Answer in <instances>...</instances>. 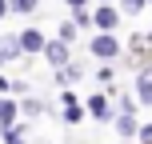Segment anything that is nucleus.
Masks as SVG:
<instances>
[{
	"mask_svg": "<svg viewBox=\"0 0 152 144\" xmlns=\"http://www.w3.org/2000/svg\"><path fill=\"white\" fill-rule=\"evenodd\" d=\"M148 4H152V0H148Z\"/></svg>",
	"mask_w": 152,
	"mask_h": 144,
	"instance_id": "nucleus-20",
	"label": "nucleus"
},
{
	"mask_svg": "<svg viewBox=\"0 0 152 144\" xmlns=\"http://www.w3.org/2000/svg\"><path fill=\"white\" fill-rule=\"evenodd\" d=\"M80 116H84V112H80V108H76V104H68V108H64V124H76V120H80Z\"/></svg>",
	"mask_w": 152,
	"mask_h": 144,
	"instance_id": "nucleus-11",
	"label": "nucleus"
},
{
	"mask_svg": "<svg viewBox=\"0 0 152 144\" xmlns=\"http://www.w3.org/2000/svg\"><path fill=\"white\" fill-rule=\"evenodd\" d=\"M72 24H80V28H88V24H92V16L84 12V8H76V20H72Z\"/></svg>",
	"mask_w": 152,
	"mask_h": 144,
	"instance_id": "nucleus-13",
	"label": "nucleus"
},
{
	"mask_svg": "<svg viewBox=\"0 0 152 144\" xmlns=\"http://www.w3.org/2000/svg\"><path fill=\"white\" fill-rule=\"evenodd\" d=\"M140 136H144V140L152 144V124H148V128H140Z\"/></svg>",
	"mask_w": 152,
	"mask_h": 144,
	"instance_id": "nucleus-16",
	"label": "nucleus"
},
{
	"mask_svg": "<svg viewBox=\"0 0 152 144\" xmlns=\"http://www.w3.org/2000/svg\"><path fill=\"white\" fill-rule=\"evenodd\" d=\"M76 36V24H60V40H72Z\"/></svg>",
	"mask_w": 152,
	"mask_h": 144,
	"instance_id": "nucleus-14",
	"label": "nucleus"
},
{
	"mask_svg": "<svg viewBox=\"0 0 152 144\" xmlns=\"http://www.w3.org/2000/svg\"><path fill=\"white\" fill-rule=\"evenodd\" d=\"M4 12H8V0H0V16H4Z\"/></svg>",
	"mask_w": 152,
	"mask_h": 144,
	"instance_id": "nucleus-18",
	"label": "nucleus"
},
{
	"mask_svg": "<svg viewBox=\"0 0 152 144\" xmlns=\"http://www.w3.org/2000/svg\"><path fill=\"white\" fill-rule=\"evenodd\" d=\"M92 24H96V28H104V32H112L116 24H120V8H112V4L96 8V12H92Z\"/></svg>",
	"mask_w": 152,
	"mask_h": 144,
	"instance_id": "nucleus-2",
	"label": "nucleus"
},
{
	"mask_svg": "<svg viewBox=\"0 0 152 144\" xmlns=\"http://www.w3.org/2000/svg\"><path fill=\"white\" fill-rule=\"evenodd\" d=\"M20 48H24V52H44L48 40H44L40 28H24V32H20Z\"/></svg>",
	"mask_w": 152,
	"mask_h": 144,
	"instance_id": "nucleus-3",
	"label": "nucleus"
},
{
	"mask_svg": "<svg viewBox=\"0 0 152 144\" xmlns=\"http://www.w3.org/2000/svg\"><path fill=\"white\" fill-rule=\"evenodd\" d=\"M4 132H8V144H24V128L12 124V128H4Z\"/></svg>",
	"mask_w": 152,
	"mask_h": 144,
	"instance_id": "nucleus-12",
	"label": "nucleus"
},
{
	"mask_svg": "<svg viewBox=\"0 0 152 144\" xmlns=\"http://www.w3.org/2000/svg\"><path fill=\"white\" fill-rule=\"evenodd\" d=\"M100 4H112V0H100Z\"/></svg>",
	"mask_w": 152,
	"mask_h": 144,
	"instance_id": "nucleus-19",
	"label": "nucleus"
},
{
	"mask_svg": "<svg viewBox=\"0 0 152 144\" xmlns=\"http://www.w3.org/2000/svg\"><path fill=\"white\" fill-rule=\"evenodd\" d=\"M116 132H120V136H132V132H136L132 116H116Z\"/></svg>",
	"mask_w": 152,
	"mask_h": 144,
	"instance_id": "nucleus-9",
	"label": "nucleus"
},
{
	"mask_svg": "<svg viewBox=\"0 0 152 144\" xmlns=\"http://www.w3.org/2000/svg\"><path fill=\"white\" fill-rule=\"evenodd\" d=\"M88 112L100 116V120H108V100L104 96H88Z\"/></svg>",
	"mask_w": 152,
	"mask_h": 144,
	"instance_id": "nucleus-6",
	"label": "nucleus"
},
{
	"mask_svg": "<svg viewBox=\"0 0 152 144\" xmlns=\"http://www.w3.org/2000/svg\"><path fill=\"white\" fill-rule=\"evenodd\" d=\"M12 124H16V104L0 100V128H12Z\"/></svg>",
	"mask_w": 152,
	"mask_h": 144,
	"instance_id": "nucleus-5",
	"label": "nucleus"
},
{
	"mask_svg": "<svg viewBox=\"0 0 152 144\" xmlns=\"http://www.w3.org/2000/svg\"><path fill=\"white\" fill-rule=\"evenodd\" d=\"M68 4H72V8H84V4H88V0H68Z\"/></svg>",
	"mask_w": 152,
	"mask_h": 144,
	"instance_id": "nucleus-17",
	"label": "nucleus"
},
{
	"mask_svg": "<svg viewBox=\"0 0 152 144\" xmlns=\"http://www.w3.org/2000/svg\"><path fill=\"white\" fill-rule=\"evenodd\" d=\"M136 88H140V100H144V104H152V72H140Z\"/></svg>",
	"mask_w": 152,
	"mask_h": 144,
	"instance_id": "nucleus-7",
	"label": "nucleus"
},
{
	"mask_svg": "<svg viewBox=\"0 0 152 144\" xmlns=\"http://www.w3.org/2000/svg\"><path fill=\"white\" fill-rule=\"evenodd\" d=\"M88 48H92V56H100V60H116V56H120V40L108 36V32H104V36H96Z\"/></svg>",
	"mask_w": 152,
	"mask_h": 144,
	"instance_id": "nucleus-1",
	"label": "nucleus"
},
{
	"mask_svg": "<svg viewBox=\"0 0 152 144\" xmlns=\"http://www.w3.org/2000/svg\"><path fill=\"white\" fill-rule=\"evenodd\" d=\"M36 4H40V0H8L12 12H36Z\"/></svg>",
	"mask_w": 152,
	"mask_h": 144,
	"instance_id": "nucleus-8",
	"label": "nucleus"
},
{
	"mask_svg": "<svg viewBox=\"0 0 152 144\" xmlns=\"http://www.w3.org/2000/svg\"><path fill=\"white\" fill-rule=\"evenodd\" d=\"M4 92H12V84H8L4 76H0V96H4Z\"/></svg>",
	"mask_w": 152,
	"mask_h": 144,
	"instance_id": "nucleus-15",
	"label": "nucleus"
},
{
	"mask_svg": "<svg viewBox=\"0 0 152 144\" xmlns=\"http://www.w3.org/2000/svg\"><path fill=\"white\" fill-rule=\"evenodd\" d=\"M44 56H48V64H68V44L64 40H48Z\"/></svg>",
	"mask_w": 152,
	"mask_h": 144,
	"instance_id": "nucleus-4",
	"label": "nucleus"
},
{
	"mask_svg": "<svg viewBox=\"0 0 152 144\" xmlns=\"http://www.w3.org/2000/svg\"><path fill=\"white\" fill-rule=\"evenodd\" d=\"M148 0H120V12H128V16H136L140 8H144Z\"/></svg>",
	"mask_w": 152,
	"mask_h": 144,
	"instance_id": "nucleus-10",
	"label": "nucleus"
}]
</instances>
